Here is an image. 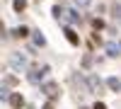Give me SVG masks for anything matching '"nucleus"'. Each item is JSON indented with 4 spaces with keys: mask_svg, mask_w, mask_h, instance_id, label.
<instances>
[{
    "mask_svg": "<svg viewBox=\"0 0 121 109\" xmlns=\"http://www.w3.org/2000/svg\"><path fill=\"white\" fill-rule=\"evenodd\" d=\"M107 53L109 56H121V41H109L107 44Z\"/></svg>",
    "mask_w": 121,
    "mask_h": 109,
    "instance_id": "6",
    "label": "nucleus"
},
{
    "mask_svg": "<svg viewBox=\"0 0 121 109\" xmlns=\"http://www.w3.org/2000/svg\"><path fill=\"white\" fill-rule=\"evenodd\" d=\"M44 109H53V104H46V107H44Z\"/></svg>",
    "mask_w": 121,
    "mask_h": 109,
    "instance_id": "20",
    "label": "nucleus"
},
{
    "mask_svg": "<svg viewBox=\"0 0 121 109\" xmlns=\"http://www.w3.org/2000/svg\"><path fill=\"white\" fill-rule=\"evenodd\" d=\"M92 27H95V29H102V27H104V22L97 17V19H92Z\"/></svg>",
    "mask_w": 121,
    "mask_h": 109,
    "instance_id": "17",
    "label": "nucleus"
},
{
    "mask_svg": "<svg viewBox=\"0 0 121 109\" xmlns=\"http://www.w3.org/2000/svg\"><path fill=\"white\" fill-rule=\"evenodd\" d=\"M53 17H56V19H63V17H65V10L56 5V7H53Z\"/></svg>",
    "mask_w": 121,
    "mask_h": 109,
    "instance_id": "14",
    "label": "nucleus"
},
{
    "mask_svg": "<svg viewBox=\"0 0 121 109\" xmlns=\"http://www.w3.org/2000/svg\"><path fill=\"white\" fill-rule=\"evenodd\" d=\"M46 73H48L46 65H44V68H34V70L29 73V80H32V83H41L44 78H46Z\"/></svg>",
    "mask_w": 121,
    "mask_h": 109,
    "instance_id": "4",
    "label": "nucleus"
},
{
    "mask_svg": "<svg viewBox=\"0 0 121 109\" xmlns=\"http://www.w3.org/2000/svg\"><path fill=\"white\" fill-rule=\"evenodd\" d=\"M65 36H68V41H70V44H75V46L80 44V36L73 32V29H65Z\"/></svg>",
    "mask_w": 121,
    "mask_h": 109,
    "instance_id": "8",
    "label": "nucleus"
},
{
    "mask_svg": "<svg viewBox=\"0 0 121 109\" xmlns=\"http://www.w3.org/2000/svg\"><path fill=\"white\" fill-rule=\"evenodd\" d=\"M32 39H34V44H36V46H44V44H46V39H44L41 32H32Z\"/></svg>",
    "mask_w": 121,
    "mask_h": 109,
    "instance_id": "10",
    "label": "nucleus"
},
{
    "mask_svg": "<svg viewBox=\"0 0 121 109\" xmlns=\"http://www.w3.org/2000/svg\"><path fill=\"white\" fill-rule=\"evenodd\" d=\"M90 3H92V0H75V5H78V7H87Z\"/></svg>",
    "mask_w": 121,
    "mask_h": 109,
    "instance_id": "18",
    "label": "nucleus"
},
{
    "mask_svg": "<svg viewBox=\"0 0 121 109\" xmlns=\"http://www.w3.org/2000/svg\"><path fill=\"white\" fill-rule=\"evenodd\" d=\"M12 7H15V12H22V10L27 7V0H15V3H12Z\"/></svg>",
    "mask_w": 121,
    "mask_h": 109,
    "instance_id": "12",
    "label": "nucleus"
},
{
    "mask_svg": "<svg viewBox=\"0 0 121 109\" xmlns=\"http://www.w3.org/2000/svg\"><path fill=\"white\" fill-rule=\"evenodd\" d=\"M41 92L48 97V100H56V97H58V85L56 83H44L41 85Z\"/></svg>",
    "mask_w": 121,
    "mask_h": 109,
    "instance_id": "2",
    "label": "nucleus"
},
{
    "mask_svg": "<svg viewBox=\"0 0 121 109\" xmlns=\"http://www.w3.org/2000/svg\"><path fill=\"white\" fill-rule=\"evenodd\" d=\"M92 63H95V58H92V56L87 53V56L82 58V65H85V68H90V65H92Z\"/></svg>",
    "mask_w": 121,
    "mask_h": 109,
    "instance_id": "15",
    "label": "nucleus"
},
{
    "mask_svg": "<svg viewBox=\"0 0 121 109\" xmlns=\"http://www.w3.org/2000/svg\"><path fill=\"white\" fill-rule=\"evenodd\" d=\"M29 34H32V32H29L27 27H17L15 32H12V36H17V39H24V36H29Z\"/></svg>",
    "mask_w": 121,
    "mask_h": 109,
    "instance_id": "7",
    "label": "nucleus"
},
{
    "mask_svg": "<svg viewBox=\"0 0 121 109\" xmlns=\"http://www.w3.org/2000/svg\"><path fill=\"white\" fill-rule=\"evenodd\" d=\"M63 22H70V24H75V22H80V15H75V12H68V10H65V17H63Z\"/></svg>",
    "mask_w": 121,
    "mask_h": 109,
    "instance_id": "9",
    "label": "nucleus"
},
{
    "mask_svg": "<svg viewBox=\"0 0 121 109\" xmlns=\"http://www.w3.org/2000/svg\"><path fill=\"white\" fill-rule=\"evenodd\" d=\"M95 109H107V107H104L102 102H97V104H95Z\"/></svg>",
    "mask_w": 121,
    "mask_h": 109,
    "instance_id": "19",
    "label": "nucleus"
},
{
    "mask_svg": "<svg viewBox=\"0 0 121 109\" xmlns=\"http://www.w3.org/2000/svg\"><path fill=\"white\" fill-rule=\"evenodd\" d=\"M112 12H114V19H116V22H121V5H119V3L112 5Z\"/></svg>",
    "mask_w": 121,
    "mask_h": 109,
    "instance_id": "13",
    "label": "nucleus"
},
{
    "mask_svg": "<svg viewBox=\"0 0 121 109\" xmlns=\"http://www.w3.org/2000/svg\"><path fill=\"white\" fill-rule=\"evenodd\" d=\"M10 63H12V68H17V70H24V68H27V56L12 53V56H10Z\"/></svg>",
    "mask_w": 121,
    "mask_h": 109,
    "instance_id": "1",
    "label": "nucleus"
},
{
    "mask_svg": "<svg viewBox=\"0 0 121 109\" xmlns=\"http://www.w3.org/2000/svg\"><path fill=\"white\" fill-rule=\"evenodd\" d=\"M7 100H10V107H12V109H22V107H24V100H22V95H19V92H12Z\"/></svg>",
    "mask_w": 121,
    "mask_h": 109,
    "instance_id": "5",
    "label": "nucleus"
},
{
    "mask_svg": "<svg viewBox=\"0 0 121 109\" xmlns=\"http://www.w3.org/2000/svg\"><path fill=\"white\" fill-rule=\"evenodd\" d=\"M87 83H90V92H92V95L102 92V80H99L97 75H87Z\"/></svg>",
    "mask_w": 121,
    "mask_h": 109,
    "instance_id": "3",
    "label": "nucleus"
},
{
    "mask_svg": "<svg viewBox=\"0 0 121 109\" xmlns=\"http://www.w3.org/2000/svg\"><path fill=\"white\" fill-rule=\"evenodd\" d=\"M107 85L112 87V90H116V92L121 90V80H119V78H109V83H107Z\"/></svg>",
    "mask_w": 121,
    "mask_h": 109,
    "instance_id": "11",
    "label": "nucleus"
},
{
    "mask_svg": "<svg viewBox=\"0 0 121 109\" xmlns=\"http://www.w3.org/2000/svg\"><path fill=\"white\" fill-rule=\"evenodd\" d=\"M5 85H17V78H15V75H7V78H5Z\"/></svg>",
    "mask_w": 121,
    "mask_h": 109,
    "instance_id": "16",
    "label": "nucleus"
}]
</instances>
